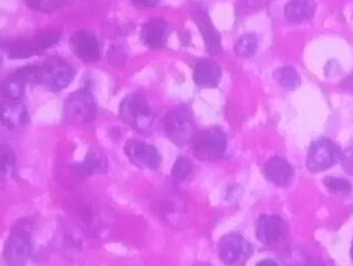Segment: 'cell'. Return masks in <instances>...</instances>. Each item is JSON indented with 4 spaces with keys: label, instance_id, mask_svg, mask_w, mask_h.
I'll list each match as a JSON object with an SVG mask.
<instances>
[{
    "label": "cell",
    "instance_id": "cell-1",
    "mask_svg": "<svg viewBox=\"0 0 353 266\" xmlns=\"http://www.w3.org/2000/svg\"><path fill=\"white\" fill-rule=\"evenodd\" d=\"M163 125L167 137L176 146L188 145L196 134L194 117L185 105L171 109L163 118Z\"/></svg>",
    "mask_w": 353,
    "mask_h": 266
},
{
    "label": "cell",
    "instance_id": "cell-2",
    "mask_svg": "<svg viewBox=\"0 0 353 266\" xmlns=\"http://www.w3.org/2000/svg\"><path fill=\"white\" fill-rule=\"evenodd\" d=\"M191 144L194 156L198 160L216 162L225 156L227 136L219 127H211L196 133Z\"/></svg>",
    "mask_w": 353,
    "mask_h": 266
},
{
    "label": "cell",
    "instance_id": "cell-3",
    "mask_svg": "<svg viewBox=\"0 0 353 266\" xmlns=\"http://www.w3.org/2000/svg\"><path fill=\"white\" fill-rule=\"evenodd\" d=\"M119 116L123 123L138 132H147L154 124V114L145 98L137 93L123 98L119 106Z\"/></svg>",
    "mask_w": 353,
    "mask_h": 266
},
{
    "label": "cell",
    "instance_id": "cell-4",
    "mask_svg": "<svg viewBox=\"0 0 353 266\" xmlns=\"http://www.w3.org/2000/svg\"><path fill=\"white\" fill-rule=\"evenodd\" d=\"M97 115V105L87 89H79L69 95L63 105V118L72 125L92 123Z\"/></svg>",
    "mask_w": 353,
    "mask_h": 266
},
{
    "label": "cell",
    "instance_id": "cell-5",
    "mask_svg": "<svg viewBox=\"0 0 353 266\" xmlns=\"http://www.w3.org/2000/svg\"><path fill=\"white\" fill-rule=\"evenodd\" d=\"M341 155L340 147L329 138L316 140L307 152V169L314 173L323 172L334 167L341 160Z\"/></svg>",
    "mask_w": 353,
    "mask_h": 266
},
{
    "label": "cell",
    "instance_id": "cell-6",
    "mask_svg": "<svg viewBox=\"0 0 353 266\" xmlns=\"http://www.w3.org/2000/svg\"><path fill=\"white\" fill-rule=\"evenodd\" d=\"M32 249V234L23 224H17L7 238L3 256L8 263L21 265L30 258Z\"/></svg>",
    "mask_w": 353,
    "mask_h": 266
},
{
    "label": "cell",
    "instance_id": "cell-7",
    "mask_svg": "<svg viewBox=\"0 0 353 266\" xmlns=\"http://www.w3.org/2000/svg\"><path fill=\"white\" fill-rule=\"evenodd\" d=\"M252 245L239 233H228L220 238L218 253L227 265H242L252 255Z\"/></svg>",
    "mask_w": 353,
    "mask_h": 266
},
{
    "label": "cell",
    "instance_id": "cell-8",
    "mask_svg": "<svg viewBox=\"0 0 353 266\" xmlns=\"http://www.w3.org/2000/svg\"><path fill=\"white\" fill-rule=\"evenodd\" d=\"M125 154L131 164L140 169L157 171L161 165V155L154 145L137 140H130L125 143Z\"/></svg>",
    "mask_w": 353,
    "mask_h": 266
},
{
    "label": "cell",
    "instance_id": "cell-9",
    "mask_svg": "<svg viewBox=\"0 0 353 266\" xmlns=\"http://www.w3.org/2000/svg\"><path fill=\"white\" fill-rule=\"evenodd\" d=\"M288 227L279 215H261L256 223V238L265 245H274L287 234Z\"/></svg>",
    "mask_w": 353,
    "mask_h": 266
},
{
    "label": "cell",
    "instance_id": "cell-10",
    "mask_svg": "<svg viewBox=\"0 0 353 266\" xmlns=\"http://www.w3.org/2000/svg\"><path fill=\"white\" fill-rule=\"evenodd\" d=\"M69 46L78 58L85 63H94L100 57L99 41L92 32L80 29L72 34Z\"/></svg>",
    "mask_w": 353,
    "mask_h": 266
},
{
    "label": "cell",
    "instance_id": "cell-11",
    "mask_svg": "<svg viewBox=\"0 0 353 266\" xmlns=\"http://www.w3.org/2000/svg\"><path fill=\"white\" fill-rule=\"evenodd\" d=\"M223 77V69L211 59H201L196 64L194 70V83L203 88H214Z\"/></svg>",
    "mask_w": 353,
    "mask_h": 266
},
{
    "label": "cell",
    "instance_id": "cell-12",
    "mask_svg": "<svg viewBox=\"0 0 353 266\" xmlns=\"http://www.w3.org/2000/svg\"><path fill=\"white\" fill-rule=\"evenodd\" d=\"M265 176L276 187H285L294 178V169L285 158L274 156L267 162L265 167Z\"/></svg>",
    "mask_w": 353,
    "mask_h": 266
},
{
    "label": "cell",
    "instance_id": "cell-13",
    "mask_svg": "<svg viewBox=\"0 0 353 266\" xmlns=\"http://www.w3.org/2000/svg\"><path fill=\"white\" fill-rule=\"evenodd\" d=\"M140 37L149 48H161L165 46L168 37V23L161 18L149 20L143 27Z\"/></svg>",
    "mask_w": 353,
    "mask_h": 266
},
{
    "label": "cell",
    "instance_id": "cell-14",
    "mask_svg": "<svg viewBox=\"0 0 353 266\" xmlns=\"http://www.w3.org/2000/svg\"><path fill=\"white\" fill-rule=\"evenodd\" d=\"M43 82H48L54 91H61L68 86L74 78V70L65 63L45 64Z\"/></svg>",
    "mask_w": 353,
    "mask_h": 266
},
{
    "label": "cell",
    "instance_id": "cell-15",
    "mask_svg": "<svg viewBox=\"0 0 353 266\" xmlns=\"http://www.w3.org/2000/svg\"><path fill=\"white\" fill-rule=\"evenodd\" d=\"M194 20L199 27L200 32L203 35L208 52L212 55L219 54L221 52V37L218 30L214 28V23H211L207 12L203 10H196L194 14Z\"/></svg>",
    "mask_w": 353,
    "mask_h": 266
},
{
    "label": "cell",
    "instance_id": "cell-16",
    "mask_svg": "<svg viewBox=\"0 0 353 266\" xmlns=\"http://www.w3.org/2000/svg\"><path fill=\"white\" fill-rule=\"evenodd\" d=\"M1 122L9 129L23 126L28 122L26 107L17 100L7 99L1 103Z\"/></svg>",
    "mask_w": 353,
    "mask_h": 266
},
{
    "label": "cell",
    "instance_id": "cell-17",
    "mask_svg": "<svg viewBox=\"0 0 353 266\" xmlns=\"http://www.w3.org/2000/svg\"><path fill=\"white\" fill-rule=\"evenodd\" d=\"M316 8L314 0H290L285 6V18L291 23H301L311 19Z\"/></svg>",
    "mask_w": 353,
    "mask_h": 266
},
{
    "label": "cell",
    "instance_id": "cell-18",
    "mask_svg": "<svg viewBox=\"0 0 353 266\" xmlns=\"http://www.w3.org/2000/svg\"><path fill=\"white\" fill-rule=\"evenodd\" d=\"M3 48L10 59H26L34 55L40 54L37 44L32 39H19L3 44Z\"/></svg>",
    "mask_w": 353,
    "mask_h": 266
},
{
    "label": "cell",
    "instance_id": "cell-19",
    "mask_svg": "<svg viewBox=\"0 0 353 266\" xmlns=\"http://www.w3.org/2000/svg\"><path fill=\"white\" fill-rule=\"evenodd\" d=\"M108 167V163L103 155L97 154V153H89L83 160V163L79 164L80 173L85 175L98 174V173L105 172V169Z\"/></svg>",
    "mask_w": 353,
    "mask_h": 266
},
{
    "label": "cell",
    "instance_id": "cell-20",
    "mask_svg": "<svg viewBox=\"0 0 353 266\" xmlns=\"http://www.w3.org/2000/svg\"><path fill=\"white\" fill-rule=\"evenodd\" d=\"M25 85L26 82H23L16 73L10 75L9 77L3 80V96L6 99L18 100L25 92Z\"/></svg>",
    "mask_w": 353,
    "mask_h": 266
},
{
    "label": "cell",
    "instance_id": "cell-21",
    "mask_svg": "<svg viewBox=\"0 0 353 266\" xmlns=\"http://www.w3.org/2000/svg\"><path fill=\"white\" fill-rule=\"evenodd\" d=\"M274 77L276 83L288 91H294L300 85L299 75L294 67L285 66L276 69Z\"/></svg>",
    "mask_w": 353,
    "mask_h": 266
},
{
    "label": "cell",
    "instance_id": "cell-22",
    "mask_svg": "<svg viewBox=\"0 0 353 266\" xmlns=\"http://www.w3.org/2000/svg\"><path fill=\"white\" fill-rule=\"evenodd\" d=\"M256 48H258V38L254 34L242 35L234 45V52L240 57L254 56Z\"/></svg>",
    "mask_w": 353,
    "mask_h": 266
},
{
    "label": "cell",
    "instance_id": "cell-23",
    "mask_svg": "<svg viewBox=\"0 0 353 266\" xmlns=\"http://www.w3.org/2000/svg\"><path fill=\"white\" fill-rule=\"evenodd\" d=\"M61 38V32L57 29H47L43 32H38L34 37V43L37 44L40 52L50 48L59 41Z\"/></svg>",
    "mask_w": 353,
    "mask_h": 266
},
{
    "label": "cell",
    "instance_id": "cell-24",
    "mask_svg": "<svg viewBox=\"0 0 353 266\" xmlns=\"http://www.w3.org/2000/svg\"><path fill=\"white\" fill-rule=\"evenodd\" d=\"M325 185L330 192L336 195H347L352 191V185L345 178L329 176L325 178Z\"/></svg>",
    "mask_w": 353,
    "mask_h": 266
},
{
    "label": "cell",
    "instance_id": "cell-25",
    "mask_svg": "<svg viewBox=\"0 0 353 266\" xmlns=\"http://www.w3.org/2000/svg\"><path fill=\"white\" fill-rule=\"evenodd\" d=\"M192 169L194 165L188 158H178L171 169V175L176 182H183L191 174Z\"/></svg>",
    "mask_w": 353,
    "mask_h": 266
},
{
    "label": "cell",
    "instance_id": "cell-26",
    "mask_svg": "<svg viewBox=\"0 0 353 266\" xmlns=\"http://www.w3.org/2000/svg\"><path fill=\"white\" fill-rule=\"evenodd\" d=\"M30 8L38 12H52L57 8L59 0H23Z\"/></svg>",
    "mask_w": 353,
    "mask_h": 266
},
{
    "label": "cell",
    "instance_id": "cell-27",
    "mask_svg": "<svg viewBox=\"0 0 353 266\" xmlns=\"http://www.w3.org/2000/svg\"><path fill=\"white\" fill-rule=\"evenodd\" d=\"M14 163H16V158H14L12 149L6 145L1 146V171L3 173L9 172L14 169Z\"/></svg>",
    "mask_w": 353,
    "mask_h": 266
},
{
    "label": "cell",
    "instance_id": "cell-28",
    "mask_svg": "<svg viewBox=\"0 0 353 266\" xmlns=\"http://www.w3.org/2000/svg\"><path fill=\"white\" fill-rule=\"evenodd\" d=\"M341 163L347 174L353 175V149H349L341 155Z\"/></svg>",
    "mask_w": 353,
    "mask_h": 266
},
{
    "label": "cell",
    "instance_id": "cell-29",
    "mask_svg": "<svg viewBox=\"0 0 353 266\" xmlns=\"http://www.w3.org/2000/svg\"><path fill=\"white\" fill-rule=\"evenodd\" d=\"M132 1L139 7H152L157 5L160 0H132Z\"/></svg>",
    "mask_w": 353,
    "mask_h": 266
},
{
    "label": "cell",
    "instance_id": "cell-30",
    "mask_svg": "<svg viewBox=\"0 0 353 266\" xmlns=\"http://www.w3.org/2000/svg\"><path fill=\"white\" fill-rule=\"evenodd\" d=\"M256 265H276V262H274V260H261V262H259Z\"/></svg>",
    "mask_w": 353,
    "mask_h": 266
},
{
    "label": "cell",
    "instance_id": "cell-31",
    "mask_svg": "<svg viewBox=\"0 0 353 266\" xmlns=\"http://www.w3.org/2000/svg\"><path fill=\"white\" fill-rule=\"evenodd\" d=\"M350 255H351V258H352V260H353V240H352V245H351Z\"/></svg>",
    "mask_w": 353,
    "mask_h": 266
}]
</instances>
